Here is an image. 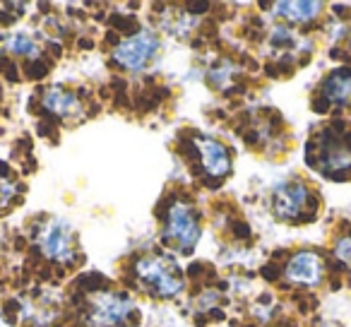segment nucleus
<instances>
[{"label": "nucleus", "mask_w": 351, "mask_h": 327, "mask_svg": "<svg viewBox=\"0 0 351 327\" xmlns=\"http://www.w3.org/2000/svg\"><path fill=\"white\" fill-rule=\"evenodd\" d=\"M156 51H159V39L149 29H142L137 34L128 36V39L118 41L116 49H113V58L128 73H140L154 58Z\"/></svg>", "instance_id": "f257e3e1"}, {"label": "nucleus", "mask_w": 351, "mask_h": 327, "mask_svg": "<svg viewBox=\"0 0 351 327\" xmlns=\"http://www.w3.org/2000/svg\"><path fill=\"white\" fill-rule=\"evenodd\" d=\"M135 274L142 279L145 287H149L152 291L161 298L178 296V293L183 291V282H181V274H178V267L176 269L166 267V260H161V258L137 260Z\"/></svg>", "instance_id": "f03ea898"}, {"label": "nucleus", "mask_w": 351, "mask_h": 327, "mask_svg": "<svg viewBox=\"0 0 351 327\" xmlns=\"http://www.w3.org/2000/svg\"><path fill=\"white\" fill-rule=\"evenodd\" d=\"M197 236H200V226L193 215V210L183 202H173L169 205L166 212V229H164V241L169 245H178L183 253L195 245Z\"/></svg>", "instance_id": "7ed1b4c3"}, {"label": "nucleus", "mask_w": 351, "mask_h": 327, "mask_svg": "<svg viewBox=\"0 0 351 327\" xmlns=\"http://www.w3.org/2000/svg\"><path fill=\"white\" fill-rule=\"evenodd\" d=\"M311 193L303 183H282L274 188V212L282 219L291 221H311L315 219V212L308 210Z\"/></svg>", "instance_id": "20e7f679"}, {"label": "nucleus", "mask_w": 351, "mask_h": 327, "mask_svg": "<svg viewBox=\"0 0 351 327\" xmlns=\"http://www.w3.org/2000/svg\"><path fill=\"white\" fill-rule=\"evenodd\" d=\"M132 313V303L128 296L116 291H101L92 298V313H89V325L92 327H118L128 320Z\"/></svg>", "instance_id": "39448f33"}, {"label": "nucleus", "mask_w": 351, "mask_h": 327, "mask_svg": "<svg viewBox=\"0 0 351 327\" xmlns=\"http://www.w3.org/2000/svg\"><path fill=\"white\" fill-rule=\"evenodd\" d=\"M39 245L44 250L46 258L56 260V263L70 265V260L75 258V243H73V231L65 221H51L44 229L39 239Z\"/></svg>", "instance_id": "423d86ee"}, {"label": "nucleus", "mask_w": 351, "mask_h": 327, "mask_svg": "<svg viewBox=\"0 0 351 327\" xmlns=\"http://www.w3.org/2000/svg\"><path fill=\"white\" fill-rule=\"evenodd\" d=\"M322 260L317 253H311V250H298L289 258L287 267H284V274L291 284H298V287H317L322 282Z\"/></svg>", "instance_id": "0eeeda50"}, {"label": "nucleus", "mask_w": 351, "mask_h": 327, "mask_svg": "<svg viewBox=\"0 0 351 327\" xmlns=\"http://www.w3.org/2000/svg\"><path fill=\"white\" fill-rule=\"evenodd\" d=\"M197 152H200L202 167H205V173L210 178L221 181L231 171L229 152L221 142L212 140V137H197Z\"/></svg>", "instance_id": "6e6552de"}, {"label": "nucleus", "mask_w": 351, "mask_h": 327, "mask_svg": "<svg viewBox=\"0 0 351 327\" xmlns=\"http://www.w3.org/2000/svg\"><path fill=\"white\" fill-rule=\"evenodd\" d=\"M320 97H325L330 104L337 106H346L351 101V70L339 68L325 77L320 87Z\"/></svg>", "instance_id": "1a4fd4ad"}, {"label": "nucleus", "mask_w": 351, "mask_h": 327, "mask_svg": "<svg viewBox=\"0 0 351 327\" xmlns=\"http://www.w3.org/2000/svg\"><path fill=\"white\" fill-rule=\"evenodd\" d=\"M44 106L58 118H70V116L82 113V101H80L75 94L65 92V89H60V87H51L49 92H46Z\"/></svg>", "instance_id": "9d476101"}, {"label": "nucleus", "mask_w": 351, "mask_h": 327, "mask_svg": "<svg viewBox=\"0 0 351 327\" xmlns=\"http://www.w3.org/2000/svg\"><path fill=\"white\" fill-rule=\"evenodd\" d=\"M274 10L289 22H311L320 15V3H277Z\"/></svg>", "instance_id": "9b49d317"}, {"label": "nucleus", "mask_w": 351, "mask_h": 327, "mask_svg": "<svg viewBox=\"0 0 351 327\" xmlns=\"http://www.w3.org/2000/svg\"><path fill=\"white\" fill-rule=\"evenodd\" d=\"M10 51L17 56H27V58H39V46L34 44V39L27 34H15L10 39Z\"/></svg>", "instance_id": "f8f14e48"}, {"label": "nucleus", "mask_w": 351, "mask_h": 327, "mask_svg": "<svg viewBox=\"0 0 351 327\" xmlns=\"http://www.w3.org/2000/svg\"><path fill=\"white\" fill-rule=\"evenodd\" d=\"M335 255L341 260V263L349 265V267H351V236H344V239L337 241V245H335Z\"/></svg>", "instance_id": "ddd939ff"}, {"label": "nucleus", "mask_w": 351, "mask_h": 327, "mask_svg": "<svg viewBox=\"0 0 351 327\" xmlns=\"http://www.w3.org/2000/svg\"><path fill=\"white\" fill-rule=\"evenodd\" d=\"M25 70H27V77L39 80V77H44V75L49 73V65L41 63V58H34V60H29V63L25 65Z\"/></svg>", "instance_id": "4468645a"}, {"label": "nucleus", "mask_w": 351, "mask_h": 327, "mask_svg": "<svg viewBox=\"0 0 351 327\" xmlns=\"http://www.w3.org/2000/svg\"><path fill=\"white\" fill-rule=\"evenodd\" d=\"M113 25L118 27V32H130L132 27L137 25V20L132 15L130 17H121V15H118V17H113Z\"/></svg>", "instance_id": "2eb2a0df"}, {"label": "nucleus", "mask_w": 351, "mask_h": 327, "mask_svg": "<svg viewBox=\"0 0 351 327\" xmlns=\"http://www.w3.org/2000/svg\"><path fill=\"white\" fill-rule=\"evenodd\" d=\"M330 106H332V104L327 101L325 97H317L315 101H313V108H315L317 113H325V111H330Z\"/></svg>", "instance_id": "dca6fc26"}, {"label": "nucleus", "mask_w": 351, "mask_h": 327, "mask_svg": "<svg viewBox=\"0 0 351 327\" xmlns=\"http://www.w3.org/2000/svg\"><path fill=\"white\" fill-rule=\"evenodd\" d=\"M277 274H279V269L274 267V265H267V267H263V277L265 279H277Z\"/></svg>", "instance_id": "f3484780"}]
</instances>
